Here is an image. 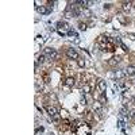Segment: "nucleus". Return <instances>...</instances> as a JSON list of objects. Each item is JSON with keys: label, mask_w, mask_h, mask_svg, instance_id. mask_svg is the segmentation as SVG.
Returning <instances> with one entry per match:
<instances>
[{"label": "nucleus", "mask_w": 135, "mask_h": 135, "mask_svg": "<svg viewBox=\"0 0 135 135\" xmlns=\"http://www.w3.org/2000/svg\"><path fill=\"white\" fill-rule=\"evenodd\" d=\"M57 28H58V33H60V35H62V37L66 34V31L69 33V25H68L66 22H62V20L58 22L57 23Z\"/></svg>", "instance_id": "f257e3e1"}, {"label": "nucleus", "mask_w": 135, "mask_h": 135, "mask_svg": "<svg viewBox=\"0 0 135 135\" xmlns=\"http://www.w3.org/2000/svg\"><path fill=\"white\" fill-rule=\"evenodd\" d=\"M43 54L47 57L49 60H57V58H58V53H57V50L53 49V47H46Z\"/></svg>", "instance_id": "f03ea898"}, {"label": "nucleus", "mask_w": 135, "mask_h": 135, "mask_svg": "<svg viewBox=\"0 0 135 135\" xmlns=\"http://www.w3.org/2000/svg\"><path fill=\"white\" fill-rule=\"evenodd\" d=\"M37 11L42 15H49L51 12V5H41V7H37Z\"/></svg>", "instance_id": "7ed1b4c3"}, {"label": "nucleus", "mask_w": 135, "mask_h": 135, "mask_svg": "<svg viewBox=\"0 0 135 135\" xmlns=\"http://www.w3.org/2000/svg\"><path fill=\"white\" fill-rule=\"evenodd\" d=\"M66 55L70 58V60H78V53L76 51L73 47H69V49H66Z\"/></svg>", "instance_id": "20e7f679"}, {"label": "nucleus", "mask_w": 135, "mask_h": 135, "mask_svg": "<svg viewBox=\"0 0 135 135\" xmlns=\"http://www.w3.org/2000/svg\"><path fill=\"white\" fill-rule=\"evenodd\" d=\"M93 111H95V114H101L103 103H100V101H95V103H93Z\"/></svg>", "instance_id": "39448f33"}, {"label": "nucleus", "mask_w": 135, "mask_h": 135, "mask_svg": "<svg viewBox=\"0 0 135 135\" xmlns=\"http://www.w3.org/2000/svg\"><path fill=\"white\" fill-rule=\"evenodd\" d=\"M120 61H122L120 57H118V55H116V57H112V58H111V60L108 61V65H111V66H116L118 63H120Z\"/></svg>", "instance_id": "423d86ee"}, {"label": "nucleus", "mask_w": 135, "mask_h": 135, "mask_svg": "<svg viewBox=\"0 0 135 135\" xmlns=\"http://www.w3.org/2000/svg\"><path fill=\"white\" fill-rule=\"evenodd\" d=\"M97 88H99V91H100L101 93L105 92V88H107V84H105V81L104 80H97Z\"/></svg>", "instance_id": "0eeeda50"}, {"label": "nucleus", "mask_w": 135, "mask_h": 135, "mask_svg": "<svg viewBox=\"0 0 135 135\" xmlns=\"http://www.w3.org/2000/svg\"><path fill=\"white\" fill-rule=\"evenodd\" d=\"M132 2H124L123 3V10L126 11V12H128V11H131L132 10Z\"/></svg>", "instance_id": "6e6552de"}, {"label": "nucleus", "mask_w": 135, "mask_h": 135, "mask_svg": "<svg viewBox=\"0 0 135 135\" xmlns=\"http://www.w3.org/2000/svg\"><path fill=\"white\" fill-rule=\"evenodd\" d=\"M46 111H47V114H49L50 116H53V115L58 114V109H57L55 107H51V105H49V107H46Z\"/></svg>", "instance_id": "1a4fd4ad"}, {"label": "nucleus", "mask_w": 135, "mask_h": 135, "mask_svg": "<svg viewBox=\"0 0 135 135\" xmlns=\"http://www.w3.org/2000/svg\"><path fill=\"white\" fill-rule=\"evenodd\" d=\"M124 76H126V70H116V72H115V77L118 80L124 78Z\"/></svg>", "instance_id": "9d476101"}, {"label": "nucleus", "mask_w": 135, "mask_h": 135, "mask_svg": "<svg viewBox=\"0 0 135 135\" xmlns=\"http://www.w3.org/2000/svg\"><path fill=\"white\" fill-rule=\"evenodd\" d=\"M91 91H92V86L89 85V84H84V86H83V92H84V95H89L91 93Z\"/></svg>", "instance_id": "9b49d317"}, {"label": "nucleus", "mask_w": 135, "mask_h": 135, "mask_svg": "<svg viewBox=\"0 0 135 135\" xmlns=\"http://www.w3.org/2000/svg\"><path fill=\"white\" fill-rule=\"evenodd\" d=\"M126 74H128V76H135V66H132V65L127 66V69H126Z\"/></svg>", "instance_id": "f8f14e48"}, {"label": "nucleus", "mask_w": 135, "mask_h": 135, "mask_svg": "<svg viewBox=\"0 0 135 135\" xmlns=\"http://www.w3.org/2000/svg\"><path fill=\"white\" fill-rule=\"evenodd\" d=\"M74 84H76V80L73 77H68L65 80V85H68V86H73Z\"/></svg>", "instance_id": "ddd939ff"}, {"label": "nucleus", "mask_w": 135, "mask_h": 135, "mask_svg": "<svg viewBox=\"0 0 135 135\" xmlns=\"http://www.w3.org/2000/svg\"><path fill=\"white\" fill-rule=\"evenodd\" d=\"M80 4L83 5V7H91L93 4V2H86V0H83V2H80Z\"/></svg>", "instance_id": "4468645a"}, {"label": "nucleus", "mask_w": 135, "mask_h": 135, "mask_svg": "<svg viewBox=\"0 0 135 135\" xmlns=\"http://www.w3.org/2000/svg\"><path fill=\"white\" fill-rule=\"evenodd\" d=\"M50 119H51L53 122H58V120H60V114H55V115L50 116Z\"/></svg>", "instance_id": "2eb2a0df"}, {"label": "nucleus", "mask_w": 135, "mask_h": 135, "mask_svg": "<svg viewBox=\"0 0 135 135\" xmlns=\"http://www.w3.org/2000/svg\"><path fill=\"white\" fill-rule=\"evenodd\" d=\"M77 62H78V66H80V68H84L85 62H84L83 60H81V58H78V60H77Z\"/></svg>", "instance_id": "dca6fc26"}, {"label": "nucleus", "mask_w": 135, "mask_h": 135, "mask_svg": "<svg viewBox=\"0 0 135 135\" xmlns=\"http://www.w3.org/2000/svg\"><path fill=\"white\" fill-rule=\"evenodd\" d=\"M68 35H70V37H77V33H76V31H73V30H69Z\"/></svg>", "instance_id": "f3484780"}, {"label": "nucleus", "mask_w": 135, "mask_h": 135, "mask_svg": "<svg viewBox=\"0 0 135 135\" xmlns=\"http://www.w3.org/2000/svg\"><path fill=\"white\" fill-rule=\"evenodd\" d=\"M78 27H80V30H86V25H85V23H80Z\"/></svg>", "instance_id": "a211bd4d"}, {"label": "nucleus", "mask_w": 135, "mask_h": 135, "mask_svg": "<svg viewBox=\"0 0 135 135\" xmlns=\"http://www.w3.org/2000/svg\"><path fill=\"white\" fill-rule=\"evenodd\" d=\"M123 126H124V122H123V120H119V127H123Z\"/></svg>", "instance_id": "6ab92c4d"}, {"label": "nucleus", "mask_w": 135, "mask_h": 135, "mask_svg": "<svg viewBox=\"0 0 135 135\" xmlns=\"http://www.w3.org/2000/svg\"><path fill=\"white\" fill-rule=\"evenodd\" d=\"M134 101H135V97H134Z\"/></svg>", "instance_id": "aec40b11"}]
</instances>
